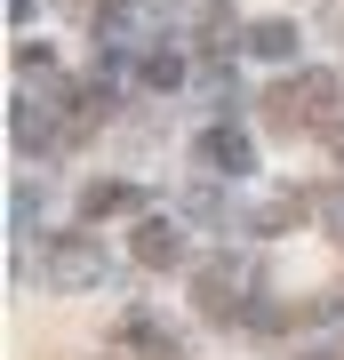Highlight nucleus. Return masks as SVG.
Returning a JSON list of instances; mask_svg holds the SVG:
<instances>
[{
  "mask_svg": "<svg viewBox=\"0 0 344 360\" xmlns=\"http://www.w3.org/2000/svg\"><path fill=\"white\" fill-rule=\"evenodd\" d=\"M168 32V0H96V72L136 65L144 49H160Z\"/></svg>",
  "mask_w": 344,
  "mask_h": 360,
  "instance_id": "obj_1",
  "label": "nucleus"
},
{
  "mask_svg": "<svg viewBox=\"0 0 344 360\" xmlns=\"http://www.w3.org/2000/svg\"><path fill=\"white\" fill-rule=\"evenodd\" d=\"M120 345L136 352V360H184V336L168 328V321H153L144 304H128V312H120Z\"/></svg>",
  "mask_w": 344,
  "mask_h": 360,
  "instance_id": "obj_8",
  "label": "nucleus"
},
{
  "mask_svg": "<svg viewBox=\"0 0 344 360\" xmlns=\"http://www.w3.org/2000/svg\"><path fill=\"white\" fill-rule=\"evenodd\" d=\"M192 304H200L208 321H224V328L248 321V272H241V257H232V248L192 264Z\"/></svg>",
  "mask_w": 344,
  "mask_h": 360,
  "instance_id": "obj_3",
  "label": "nucleus"
},
{
  "mask_svg": "<svg viewBox=\"0 0 344 360\" xmlns=\"http://www.w3.org/2000/svg\"><path fill=\"white\" fill-rule=\"evenodd\" d=\"M64 104L49 96V104H32V96H16L8 104V136H16V153H56V144H72V136H64Z\"/></svg>",
  "mask_w": 344,
  "mask_h": 360,
  "instance_id": "obj_7",
  "label": "nucleus"
},
{
  "mask_svg": "<svg viewBox=\"0 0 344 360\" xmlns=\"http://www.w3.org/2000/svg\"><path fill=\"white\" fill-rule=\"evenodd\" d=\"M265 104L288 120V129H312V120H329L336 104H344V80H336V72H296V80H281Z\"/></svg>",
  "mask_w": 344,
  "mask_h": 360,
  "instance_id": "obj_4",
  "label": "nucleus"
},
{
  "mask_svg": "<svg viewBox=\"0 0 344 360\" xmlns=\"http://www.w3.org/2000/svg\"><path fill=\"white\" fill-rule=\"evenodd\" d=\"M80 217L104 224V217H144V184H128V176H96L89 193H80Z\"/></svg>",
  "mask_w": 344,
  "mask_h": 360,
  "instance_id": "obj_10",
  "label": "nucleus"
},
{
  "mask_svg": "<svg viewBox=\"0 0 344 360\" xmlns=\"http://www.w3.org/2000/svg\"><path fill=\"white\" fill-rule=\"evenodd\" d=\"M296 217H305V200H265V208H256V232H281Z\"/></svg>",
  "mask_w": 344,
  "mask_h": 360,
  "instance_id": "obj_12",
  "label": "nucleus"
},
{
  "mask_svg": "<svg viewBox=\"0 0 344 360\" xmlns=\"http://www.w3.org/2000/svg\"><path fill=\"white\" fill-rule=\"evenodd\" d=\"M192 160H200L208 176L241 184V176H256V136H248V129H232V120H217V129L192 136Z\"/></svg>",
  "mask_w": 344,
  "mask_h": 360,
  "instance_id": "obj_5",
  "label": "nucleus"
},
{
  "mask_svg": "<svg viewBox=\"0 0 344 360\" xmlns=\"http://www.w3.org/2000/svg\"><path fill=\"white\" fill-rule=\"evenodd\" d=\"M336 160H344V129H336Z\"/></svg>",
  "mask_w": 344,
  "mask_h": 360,
  "instance_id": "obj_14",
  "label": "nucleus"
},
{
  "mask_svg": "<svg viewBox=\"0 0 344 360\" xmlns=\"http://www.w3.org/2000/svg\"><path fill=\"white\" fill-rule=\"evenodd\" d=\"M49 65H56L49 40H16V72H40V80H49Z\"/></svg>",
  "mask_w": 344,
  "mask_h": 360,
  "instance_id": "obj_13",
  "label": "nucleus"
},
{
  "mask_svg": "<svg viewBox=\"0 0 344 360\" xmlns=\"http://www.w3.org/2000/svg\"><path fill=\"white\" fill-rule=\"evenodd\" d=\"M128 257H136L144 272H184V264H192V240H184L177 217H153V208H144V217H136V240H128Z\"/></svg>",
  "mask_w": 344,
  "mask_h": 360,
  "instance_id": "obj_6",
  "label": "nucleus"
},
{
  "mask_svg": "<svg viewBox=\"0 0 344 360\" xmlns=\"http://www.w3.org/2000/svg\"><path fill=\"white\" fill-rule=\"evenodd\" d=\"M184 72H192V65H184L177 49H144V56H136V89H153V96L184 89Z\"/></svg>",
  "mask_w": 344,
  "mask_h": 360,
  "instance_id": "obj_11",
  "label": "nucleus"
},
{
  "mask_svg": "<svg viewBox=\"0 0 344 360\" xmlns=\"http://www.w3.org/2000/svg\"><path fill=\"white\" fill-rule=\"evenodd\" d=\"M241 49L256 56V65H296L305 32H296V16H256V25H241Z\"/></svg>",
  "mask_w": 344,
  "mask_h": 360,
  "instance_id": "obj_9",
  "label": "nucleus"
},
{
  "mask_svg": "<svg viewBox=\"0 0 344 360\" xmlns=\"http://www.w3.org/2000/svg\"><path fill=\"white\" fill-rule=\"evenodd\" d=\"M40 288H56V296L104 288V240H96L89 224H80V232H49V240H40Z\"/></svg>",
  "mask_w": 344,
  "mask_h": 360,
  "instance_id": "obj_2",
  "label": "nucleus"
}]
</instances>
